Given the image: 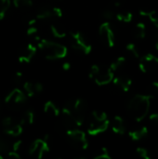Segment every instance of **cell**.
I'll return each mask as SVG.
<instances>
[{
	"instance_id": "obj_24",
	"label": "cell",
	"mask_w": 158,
	"mask_h": 159,
	"mask_svg": "<svg viewBox=\"0 0 158 159\" xmlns=\"http://www.w3.org/2000/svg\"><path fill=\"white\" fill-rule=\"evenodd\" d=\"M115 18H116V20H118L119 21H122V22H130L132 20L133 15L131 12H129L128 10H122V11L116 12Z\"/></svg>"
},
{
	"instance_id": "obj_15",
	"label": "cell",
	"mask_w": 158,
	"mask_h": 159,
	"mask_svg": "<svg viewBox=\"0 0 158 159\" xmlns=\"http://www.w3.org/2000/svg\"><path fill=\"white\" fill-rule=\"evenodd\" d=\"M34 16H35L36 20H47V19H51V18L54 17L53 7H49V6H40L36 9V11L34 13Z\"/></svg>"
},
{
	"instance_id": "obj_40",
	"label": "cell",
	"mask_w": 158,
	"mask_h": 159,
	"mask_svg": "<svg viewBox=\"0 0 158 159\" xmlns=\"http://www.w3.org/2000/svg\"><path fill=\"white\" fill-rule=\"evenodd\" d=\"M156 152H157V154H158V143H157V145H156Z\"/></svg>"
},
{
	"instance_id": "obj_32",
	"label": "cell",
	"mask_w": 158,
	"mask_h": 159,
	"mask_svg": "<svg viewBox=\"0 0 158 159\" xmlns=\"http://www.w3.org/2000/svg\"><path fill=\"white\" fill-rule=\"evenodd\" d=\"M147 90H148V94L147 95H149L152 99L158 96V82H156H156H153L148 87Z\"/></svg>"
},
{
	"instance_id": "obj_4",
	"label": "cell",
	"mask_w": 158,
	"mask_h": 159,
	"mask_svg": "<svg viewBox=\"0 0 158 159\" xmlns=\"http://www.w3.org/2000/svg\"><path fill=\"white\" fill-rule=\"evenodd\" d=\"M89 77L93 78L97 85L104 86L113 81L114 72L111 70L110 67H104L94 64L90 68Z\"/></svg>"
},
{
	"instance_id": "obj_31",
	"label": "cell",
	"mask_w": 158,
	"mask_h": 159,
	"mask_svg": "<svg viewBox=\"0 0 158 159\" xmlns=\"http://www.w3.org/2000/svg\"><path fill=\"white\" fill-rule=\"evenodd\" d=\"M10 6V0H0V20H2Z\"/></svg>"
},
{
	"instance_id": "obj_22",
	"label": "cell",
	"mask_w": 158,
	"mask_h": 159,
	"mask_svg": "<svg viewBox=\"0 0 158 159\" xmlns=\"http://www.w3.org/2000/svg\"><path fill=\"white\" fill-rule=\"evenodd\" d=\"M11 150H12V144H10L6 138L0 136V155L4 157V156L7 155Z\"/></svg>"
},
{
	"instance_id": "obj_36",
	"label": "cell",
	"mask_w": 158,
	"mask_h": 159,
	"mask_svg": "<svg viewBox=\"0 0 158 159\" xmlns=\"http://www.w3.org/2000/svg\"><path fill=\"white\" fill-rule=\"evenodd\" d=\"M53 12H54V17L55 18H61L62 16V11L58 7H53Z\"/></svg>"
},
{
	"instance_id": "obj_34",
	"label": "cell",
	"mask_w": 158,
	"mask_h": 159,
	"mask_svg": "<svg viewBox=\"0 0 158 159\" xmlns=\"http://www.w3.org/2000/svg\"><path fill=\"white\" fill-rule=\"evenodd\" d=\"M12 80H13V83L16 84V85L21 84L22 81H23V75H22V74L20 72H16V74L13 75Z\"/></svg>"
},
{
	"instance_id": "obj_38",
	"label": "cell",
	"mask_w": 158,
	"mask_h": 159,
	"mask_svg": "<svg viewBox=\"0 0 158 159\" xmlns=\"http://www.w3.org/2000/svg\"><path fill=\"white\" fill-rule=\"evenodd\" d=\"M62 68H63V70H65V71L69 70V69H70V63H69V62H64V63L62 64Z\"/></svg>"
},
{
	"instance_id": "obj_27",
	"label": "cell",
	"mask_w": 158,
	"mask_h": 159,
	"mask_svg": "<svg viewBox=\"0 0 158 159\" xmlns=\"http://www.w3.org/2000/svg\"><path fill=\"white\" fill-rule=\"evenodd\" d=\"M126 58L125 57H118L117 59H115L110 65V68L113 72H116L118 70H120L125 64H126Z\"/></svg>"
},
{
	"instance_id": "obj_1",
	"label": "cell",
	"mask_w": 158,
	"mask_h": 159,
	"mask_svg": "<svg viewBox=\"0 0 158 159\" xmlns=\"http://www.w3.org/2000/svg\"><path fill=\"white\" fill-rule=\"evenodd\" d=\"M152 98L149 95H135L129 102L128 111L129 116L137 122L142 121L148 115Z\"/></svg>"
},
{
	"instance_id": "obj_16",
	"label": "cell",
	"mask_w": 158,
	"mask_h": 159,
	"mask_svg": "<svg viewBox=\"0 0 158 159\" xmlns=\"http://www.w3.org/2000/svg\"><path fill=\"white\" fill-rule=\"evenodd\" d=\"M112 129L115 133L119 135H123L126 132V124L121 116H116L114 117L112 121Z\"/></svg>"
},
{
	"instance_id": "obj_5",
	"label": "cell",
	"mask_w": 158,
	"mask_h": 159,
	"mask_svg": "<svg viewBox=\"0 0 158 159\" xmlns=\"http://www.w3.org/2000/svg\"><path fill=\"white\" fill-rule=\"evenodd\" d=\"M71 46L74 49L83 54H88L91 51V44L88 38L80 32H72L70 34Z\"/></svg>"
},
{
	"instance_id": "obj_39",
	"label": "cell",
	"mask_w": 158,
	"mask_h": 159,
	"mask_svg": "<svg viewBox=\"0 0 158 159\" xmlns=\"http://www.w3.org/2000/svg\"><path fill=\"white\" fill-rule=\"evenodd\" d=\"M156 49H158V35L156 37Z\"/></svg>"
},
{
	"instance_id": "obj_14",
	"label": "cell",
	"mask_w": 158,
	"mask_h": 159,
	"mask_svg": "<svg viewBox=\"0 0 158 159\" xmlns=\"http://www.w3.org/2000/svg\"><path fill=\"white\" fill-rule=\"evenodd\" d=\"M113 81L115 87H116L118 89H120L123 92H128L132 85L131 78L126 75H119L116 77H114Z\"/></svg>"
},
{
	"instance_id": "obj_29",
	"label": "cell",
	"mask_w": 158,
	"mask_h": 159,
	"mask_svg": "<svg viewBox=\"0 0 158 159\" xmlns=\"http://www.w3.org/2000/svg\"><path fill=\"white\" fill-rule=\"evenodd\" d=\"M23 89L25 91V93L29 96V97H33L36 94V91H35V86H34V82H31V81H26L23 83Z\"/></svg>"
},
{
	"instance_id": "obj_35",
	"label": "cell",
	"mask_w": 158,
	"mask_h": 159,
	"mask_svg": "<svg viewBox=\"0 0 158 159\" xmlns=\"http://www.w3.org/2000/svg\"><path fill=\"white\" fill-rule=\"evenodd\" d=\"M149 120L150 122L155 125V126H158V114L157 113H155V114H152L149 117Z\"/></svg>"
},
{
	"instance_id": "obj_19",
	"label": "cell",
	"mask_w": 158,
	"mask_h": 159,
	"mask_svg": "<svg viewBox=\"0 0 158 159\" xmlns=\"http://www.w3.org/2000/svg\"><path fill=\"white\" fill-rule=\"evenodd\" d=\"M50 30L52 34L56 37V38H63L66 36V30L65 28L59 24V23H52L50 25Z\"/></svg>"
},
{
	"instance_id": "obj_18",
	"label": "cell",
	"mask_w": 158,
	"mask_h": 159,
	"mask_svg": "<svg viewBox=\"0 0 158 159\" xmlns=\"http://www.w3.org/2000/svg\"><path fill=\"white\" fill-rule=\"evenodd\" d=\"M148 129L146 127H142L140 129H134L132 131H130L129 133L130 139L134 142H139L143 140L144 138H146L148 136Z\"/></svg>"
},
{
	"instance_id": "obj_25",
	"label": "cell",
	"mask_w": 158,
	"mask_h": 159,
	"mask_svg": "<svg viewBox=\"0 0 158 159\" xmlns=\"http://www.w3.org/2000/svg\"><path fill=\"white\" fill-rule=\"evenodd\" d=\"M140 15L149 17L150 20L158 28V11H156V10L146 11L144 9H142V10H140Z\"/></svg>"
},
{
	"instance_id": "obj_9",
	"label": "cell",
	"mask_w": 158,
	"mask_h": 159,
	"mask_svg": "<svg viewBox=\"0 0 158 159\" xmlns=\"http://www.w3.org/2000/svg\"><path fill=\"white\" fill-rule=\"evenodd\" d=\"M49 148L47 145V141L42 139H37L32 143V144L29 147V155L34 158H42L47 152Z\"/></svg>"
},
{
	"instance_id": "obj_23",
	"label": "cell",
	"mask_w": 158,
	"mask_h": 159,
	"mask_svg": "<svg viewBox=\"0 0 158 159\" xmlns=\"http://www.w3.org/2000/svg\"><path fill=\"white\" fill-rule=\"evenodd\" d=\"M34 113L33 110L29 109L24 112L20 123L21 125H31L34 123Z\"/></svg>"
},
{
	"instance_id": "obj_2",
	"label": "cell",
	"mask_w": 158,
	"mask_h": 159,
	"mask_svg": "<svg viewBox=\"0 0 158 159\" xmlns=\"http://www.w3.org/2000/svg\"><path fill=\"white\" fill-rule=\"evenodd\" d=\"M38 48L42 54L48 60L62 59L67 54V48L61 44L47 39H39Z\"/></svg>"
},
{
	"instance_id": "obj_41",
	"label": "cell",
	"mask_w": 158,
	"mask_h": 159,
	"mask_svg": "<svg viewBox=\"0 0 158 159\" xmlns=\"http://www.w3.org/2000/svg\"><path fill=\"white\" fill-rule=\"evenodd\" d=\"M2 158H3V157H2V156L0 155V159H2Z\"/></svg>"
},
{
	"instance_id": "obj_20",
	"label": "cell",
	"mask_w": 158,
	"mask_h": 159,
	"mask_svg": "<svg viewBox=\"0 0 158 159\" xmlns=\"http://www.w3.org/2000/svg\"><path fill=\"white\" fill-rule=\"evenodd\" d=\"M44 111L47 115L50 116H58L60 115V110L59 108L55 105V103H53L52 102L48 101L45 103L44 105Z\"/></svg>"
},
{
	"instance_id": "obj_8",
	"label": "cell",
	"mask_w": 158,
	"mask_h": 159,
	"mask_svg": "<svg viewBox=\"0 0 158 159\" xmlns=\"http://www.w3.org/2000/svg\"><path fill=\"white\" fill-rule=\"evenodd\" d=\"M26 102V95L19 89H14L5 99V102L12 109H18Z\"/></svg>"
},
{
	"instance_id": "obj_30",
	"label": "cell",
	"mask_w": 158,
	"mask_h": 159,
	"mask_svg": "<svg viewBox=\"0 0 158 159\" xmlns=\"http://www.w3.org/2000/svg\"><path fill=\"white\" fill-rule=\"evenodd\" d=\"M94 159H111V156L109 154V151L105 147L100 148L96 154L94 155Z\"/></svg>"
},
{
	"instance_id": "obj_33",
	"label": "cell",
	"mask_w": 158,
	"mask_h": 159,
	"mask_svg": "<svg viewBox=\"0 0 158 159\" xmlns=\"http://www.w3.org/2000/svg\"><path fill=\"white\" fill-rule=\"evenodd\" d=\"M136 152H137L138 156H139L140 157H142V158L151 159V155H150V152H149L147 149L143 148V147H139V148H137Z\"/></svg>"
},
{
	"instance_id": "obj_37",
	"label": "cell",
	"mask_w": 158,
	"mask_h": 159,
	"mask_svg": "<svg viewBox=\"0 0 158 159\" xmlns=\"http://www.w3.org/2000/svg\"><path fill=\"white\" fill-rule=\"evenodd\" d=\"M34 86H35V91H36V94L41 93V92L43 91L44 88H43V85H42L41 83L36 82V83H34Z\"/></svg>"
},
{
	"instance_id": "obj_21",
	"label": "cell",
	"mask_w": 158,
	"mask_h": 159,
	"mask_svg": "<svg viewBox=\"0 0 158 159\" xmlns=\"http://www.w3.org/2000/svg\"><path fill=\"white\" fill-rule=\"evenodd\" d=\"M133 34L137 39H143L146 35V26L142 22H139L136 24L133 30Z\"/></svg>"
},
{
	"instance_id": "obj_11",
	"label": "cell",
	"mask_w": 158,
	"mask_h": 159,
	"mask_svg": "<svg viewBox=\"0 0 158 159\" xmlns=\"http://www.w3.org/2000/svg\"><path fill=\"white\" fill-rule=\"evenodd\" d=\"M91 118L92 119L89 122L88 128V132L91 136H96L104 132L110 125L108 118H105V119H99V118H94V117H91Z\"/></svg>"
},
{
	"instance_id": "obj_3",
	"label": "cell",
	"mask_w": 158,
	"mask_h": 159,
	"mask_svg": "<svg viewBox=\"0 0 158 159\" xmlns=\"http://www.w3.org/2000/svg\"><path fill=\"white\" fill-rule=\"evenodd\" d=\"M63 109L69 111L73 115L78 127H81L84 124L88 112V104L84 100H71L64 105Z\"/></svg>"
},
{
	"instance_id": "obj_7",
	"label": "cell",
	"mask_w": 158,
	"mask_h": 159,
	"mask_svg": "<svg viewBox=\"0 0 158 159\" xmlns=\"http://www.w3.org/2000/svg\"><path fill=\"white\" fill-rule=\"evenodd\" d=\"M99 35H100L102 42L105 46H107L109 48H112L115 46V29H114L113 25L109 21L104 22L100 26Z\"/></svg>"
},
{
	"instance_id": "obj_17",
	"label": "cell",
	"mask_w": 158,
	"mask_h": 159,
	"mask_svg": "<svg viewBox=\"0 0 158 159\" xmlns=\"http://www.w3.org/2000/svg\"><path fill=\"white\" fill-rule=\"evenodd\" d=\"M3 130L7 135L17 137V136H20L21 134V132H22V125L20 123H17L15 121L11 125L4 128Z\"/></svg>"
},
{
	"instance_id": "obj_26",
	"label": "cell",
	"mask_w": 158,
	"mask_h": 159,
	"mask_svg": "<svg viewBox=\"0 0 158 159\" xmlns=\"http://www.w3.org/2000/svg\"><path fill=\"white\" fill-rule=\"evenodd\" d=\"M13 4L19 9L28 10L33 6V1L32 0H13Z\"/></svg>"
},
{
	"instance_id": "obj_12",
	"label": "cell",
	"mask_w": 158,
	"mask_h": 159,
	"mask_svg": "<svg viewBox=\"0 0 158 159\" xmlns=\"http://www.w3.org/2000/svg\"><path fill=\"white\" fill-rule=\"evenodd\" d=\"M36 53V48L33 46L32 44H29L25 47H23L19 54H18V60L21 63H28L32 61L34 56Z\"/></svg>"
},
{
	"instance_id": "obj_28",
	"label": "cell",
	"mask_w": 158,
	"mask_h": 159,
	"mask_svg": "<svg viewBox=\"0 0 158 159\" xmlns=\"http://www.w3.org/2000/svg\"><path fill=\"white\" fill-rule=\"evenodd\" d=\"M126 50H127L128 54L129 56H131L132 58H134V59H139L141 57L140 56V51H139L137 46L135 44H133V43L128 44L127 47H126Z\"/></svg>"
},
{
	"instance_id": "obj_6",
	"label": "cell",
	"mask_w": 158,
	"mask_h": 159,
	"mask_svg": "<svg viewBox=\"0 0 158 159\" xmlns=\"http://www.w3.org/2000/svg\"><path fill=\"white\" fill-rule=\"evenodd\" d=\"M67 136H68V140H69L70 143L74 148L79 149V150H85L88 148V143L86 134H85V132L78 129L77 128L68 130Z\"/></svg>"
},
{
	"instance_id": "obj_10",
	"label": "cell",
	"mask_w": 158,
	"mask_h": 159,
	"mask_svg": "<svg viewBox=\"0 0 158 159\" xmlns=\"http://www.w3.org/2000/svg\"><path fill=\"white\" fill-rule=\"evenodd\" d=\"M139 67L142 73H151L158 67V57L153 54H146L140 59Z\"/></svg>"
},
{
	"instance_id": "obj_13",
	"label": "cell",
	"mask_w": 158,
	"mask_h": 159,
	"mask_svg": "<svg viewBox=\"0 0 158 159\" xmlns=\"http://www.w3.org/2000/svg\"><path fill=\"white\" fill-rule=\"evenodd\" d=\"M61 126L66 131L78 128L77 123H76L74 117L73 116V115L69 111H67V110H65L63 108H62V111H61Z\"/></svg>"
}]
</instances>
